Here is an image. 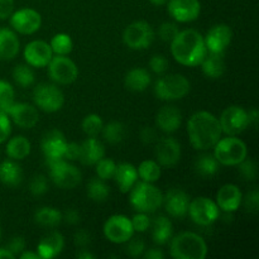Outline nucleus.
I'll use <instances>...</instances> for the list:
<instances>
[{"label": "nucleus", "instance_id": "nucleus-1", "mask_svg": "<svg viewBox=\"0 0 259 259\" xmlns=\"http://www.w3.org/2000/svg\"><path fill=\"white\" fill-rule=\"evenodd\" d=\"M187 134L191 146L199 151H207L222 138L219 119L209 111H197L187 121Z\"/></svg>", "mask_w": 259, "mask_h": 259}, {"label": "nucleus", "instance_id": "nucleus-2", "mask_svg": "<svg viewBox=\"0 0 259 259\" xmlns=\"http://www.w3.org/2000/svg\"><path fill=\"white\" fill-rule=\"evenodd\" d=\"M171 53L181 65L189 67L199 66L207 53L204 37L195 29L180 30L171 42Z\"/></svg>", "mask_w": 259, "mask_h": 259}, {"label": "nucleus", "instance_id": "nucleus-3", "mask_svg": "<svg viewBox=\"0 0 259 259\" xmlns=\"http://www.w3.org/2000/svg\"><path fill=\"white\" fill-rule=\"evenodd\" d=\"M169 252L175 259H205L207 245L196 233L184 232L171 238Z\"/></svg>", "mask_w": 259, "mask_h": 259}, {"label": "nucleus", "instance_id": "nucleus-4", "mask_svg": "<svg viewBox=\"0 0 259 259\" xmlns=\"http://www.w3.org/2000/svg\"><path fill=\"white\" fill-rule=\"evenodd\" d=\"M129 192H131L129 196L131 205L138 212L152 214L162 206L163 194L151 182L137 181Z\"/></svg>", "mask_w": 259, "mask_h": 259}, {"label": "nucleus", "instance_id": "nucleus-5", "mask_svg": "<svg viewBox=\"0 0 259 259\" xmlns=\"http://www.w3.org/2000/svg\"><path fill=\"white\" fill-rule=\"evenodd\" d=\"M190 81L180 73L164 75L154 83V94L163 101L181 100L190 93Z\"/></svg>", "mask_w": 259, "mask_h": 259}, {"label": "nucleus", "instance_id": "nucleus-6", "mask_svg": "<svg viewBox=\"0 0 259 259\" xmlns=\"http://www.w3.org/2000/svg\"><path fill=\"white\" fill-rule=\"evenodd\" d=\"M214 157L220 164L224 166H238L247 158L248 149L244 142L233 136L220 138L214 147Z\"/></svg>", "mask_w": 259, "mask_h": 259}, {"label": "nucleus", "instance_id": "nucleus-7", "mask_svg": "<svg viewBox=\"0 0 259 259\" xmlns=\"http://www.w3.org/2000/svg\"><path fill=\"white\" fill-rule=\"evenodd\" d=\"M154 39V30L149 23L137 20L124 29L123 42L128 48L134 51L147 50Z\"/></svg>", "mask_w": 259, "mask_h": 259}, {"label": "nucleus", "instance_id": "nucleus-8", "mask_svg": "<svg viewBox=\"0 0 259 259\" xmlns=\"http://www.w3.org/2000/svg\"><path fill=\"white\" fill-rule=\"evenodd\" d=\"M33 101L35 106L46 113H56L65 104L63 93L53 83H38L33 90Z\"/></svg>", "mask_w": 259, "mask_h": 259}, {"label": "nucleus", "instance_id": "nucleus-9", "mask_svg": "<svg viewBox=\"0 0 259 259\" xmlns=\"http://www.w3.org/2000/svg\"><path fill=\"white\" fill-rule=\"evenodd\" d=\"M47 164L50 167V176L53 184L60 189H73L82 180L80 169L65 159L47 162Z\"/></svg>", "mask_w": 259, "mask_h": 259}, {"label": "nucleus", "instance_id": "nucleus-10", "mask_svg": "<svg viewBox=\"0 0 259 259\" xmlns=\"http://www.w3.org/2000/svg\"><path fill=\"white\" fill-rule=\"evenodd\" d=\"M192 222L200 227H210L220 217V209L217 202L209 197L200 196L190 201L189 212Z\"/></svg>", "mask_w": 259, "mask_h": 259}, {"label": "nucleus", "instance_id": "nucleus-11", "mask_svg": "<svg viewBox=\"0 0 259 259\" xmlns=\"http://www.w3.org/2000/svg\"><path fill=\"white\" fill-rule=\"evenodd\" d=\"M47 66L50 78L58 85H70L78 76L77 66L67 56L53 55Z\"/></svg>", "mask_w": 259, "mask_h": 259}, {"label": "nucleus", "instance_id": "nucleus-12", "mask_svg": "<svg viewBox=\"0 0 259 259\" xmlns=\"http://www.w3.org/2000/svg\"><path fill=\"white\" fill-rule=\"evenodd\" d=\"M219 123L223 133L233 137L244 132L248 125H250L248 111L238 105H232L225 109L219 118Z\"/></svg>", "mask_w": 259, "mask_h": 259}, {"label": "nucleus", "instance_id": "nucleus-13", "mask_svg": "<svg viewBox=\"0 0 259 259\" xmlns=\"http://www.w3.org/2000/svg\"><path fill=\"white\" fill-rule=\"evenodd\" d=\"M103 232L106 239L114 244H124L134 234L131 219H128L125 215L120 214L109 218L104 224Z\"/></svg>", "mask_w": 259, "mask_h": 259}, {"label": "nucleus", "instance_id": "nucleus-14", "mask_svg": "<svg viewBox=\"0 0 259 259\" xmlns=\"http://www.w3.org/2000/svg\"><path fill=\"white\" fill-rule=\"evenodd\" d=\"M9 18L13 29L20 34H33L39 29L42 24L40 14L32 8H23L17 12H13Z\"/></svg>", "mask_w": 259, "mask_h": 259}, {"label": "nucleus", "instance_id": "nucleus-15", "mask_svg": "<svg viewBox=\"0 0 259 259\" xmlns=\"http://www.w3.org/2000/svg\"><path fill=\"white\" fill-rule=\"evenodd\" d=\"M154 156L159 166L167 167V168L176 166L181 158V144L172 137H163L161 139H157Z\"/></svg>", "mask_w": 259, "mask_h": 259}, {"label": "nucleus", "instance_id": "nucleus-16", "mask_svg": "<svg viewBox=\"0 0 259 259\" xmlns=\"http://www.w3.org/2000/svg\"><path fill=\"white\" fill-rule=\"evenodd\" d=\"M167 12L179 23L194 22L201 13L200 0H168Z\"/></svg>", "mask_w": 259, "mask_h": 259}, {"label": "nucleus", "instance_id": "nucleus-17", "mask_svg": "<svg viewBox=\"0 0 259 259\" xmlns=\"http://www.w3.org/2000/svg\"><path fill=\"white\" fill-rule=\"evenodd\" d=\"M66 144H67V141L62 132L58 129L48 131L40 141V148H42L46 162L63 159Z\"/></svg>", "mask_w": 259, "mask_h": 259}, {"label": "nucleus", "instance_id": "nucleus-18", "mask_svg": "<svg viewBox=\"0 0 259 259\" xmlns=\"http://www.w3.org/2000/svg\"><path fill=\"white\" fill-rule=\"evenodd\" d=\"M23 55H24V60L28 65L37 68L46 67L53 57L50 43L45 42V40L29 42L25 46Z\"/></svg>", "mask_w": 259, "mask_h": 259}, {"label": "nucleus", "instance_id": "nucleus-19", "mask_svg": "<svg viewBox=\"0 0 259 259\" xmlns=\"http://www.w3.org/2000/svg\"><path fill=\"white\" fill-rule=\"evenodd\" d=\"M233 38V32L229 25L217 24L210 28L209 32L204 37L205 47L207 52L224 53Z\"/></svg>", "mask_w": 259, "mask_h": 259}, {"label": "nucleus", "instance_id": "nucleus-20", "mask_svg": "<svg viewBox=\"0 0 259 259\" xmlns=\"http://www.w3.org/2000/svg\"><path fill=\"white\" fill-rule=\"evenodd\" d=\"M190 197L184 190L171 189L163 195L162 205L166 209L167 214L172 218H185L189 212Z\"/></svg>", "mask_w": 259, "mask_h": 259}, {"label": "nucleus", "instance_id": "nucleus-21", "mask_svg": "<svg viewBox=\"0 0 259 259\" xmlns=\"http://www.w3.org/2000/svg\"><path fill=\"white\" fill-rule=\"evenodd\" d=\"M8 115L12 118L14 124L23 129H30L39 120V114L35 106L27 103H14Z\"/></svg>", "mask_w": 259, "mask_h": 259}, {"label": "nucleus", "instance_id": "nucleus-22", "mask_svg": "<svg viewBox=\"0 0 259 259\" xmlns=\"http://www.w3.org/2000/svg\"><path fill=\"white\" fill-rule=\"evenodd\" d=\"M182 123V114L179 108L174 105H164L156 115V125L163 133L171 134L179 131Z\"/></svg>", "mask_w": 259, "mask_h": 259}, {"label": "nucleus", "instance_id": "nucleus-23", "mask_svg": "<svg viewBox=\"0 0 259 259\" xmlns=\"http://www.w3.org/2000/svg\"><path fill=\"white\" fill-rule=\"evenodd\" d=\"M243 195L237 185L227 184L220 187L217 194V205L220 210L227 212H234L242 205Z\"/></svg>", "mask_w": 259, "mask_h": 259}, {"label": "nucleus", "instance_id": "nucleus-24", "mask_svg": "<svg viewBox=\"0 0 259 259\" xmlns=\"http://www.w3.org/2000/svg\"><path fill=\"white\" fill-rule=\"evenodd\" d=\"M105 157V147L96 137H90L80 144L78 161L85 166H94Z\"/></svg>", "mask_w": 259, "mask_h": 259}, {"label": "nucleus", "instance_id": "nucleus-25", "mask_svg": "<svg viewBox=\"0 0 259 259\" xmlns=\"http://www.w3.org/2000/svg\"><path fill=\"white\" fill-rule=\"evenodd\" d=\"M65 247V238L61 233L51 232L42 238L37 247V253L39 258L51 259L60 254Z\"/></svg>", "mask_w": 259, "mask_h": 259}, {"label": "nucleus", "instance_id": "nucleus-26", "mask_svg": "<svg viewBox=\"0 0 259 259\" xmlns=\"http://www.w3.org/2000/svg\"><path fill=\"white\" fill-rule=\"evenodd\" d=\"M113 179L115 180L119 190L123 194H126V192L131 191L132 187L138 181V171L132 163L123 162V163H119L116 166Z\"/></svg>", "mask_w": 259, "mask_h": 259}, {"label": "nucleus", "instance_id": "nucleus-27", "mask_svg": "<svg viewBox=\"0 0 259 259\" xmlns=\"http://www.w3.org/2000/svg\"><path fill=\"white\" fill-rule=\"evenodd\" d=\"M20 43L14 30L0 28V60H13L19 52Z\"/></svg>", "mask_w": 259, "mask_h": 259}, {"label": "nucleus", "instance_id": "nucleus-28", "mask_svg": "<svg viewBox=\"0 0 259 259\" xmlns=\"http://www.w3.org/2000/svg\"><path fill=\"white\" fill-rule=\"evenodd\" d=\"M200 65H201L204 75L210 78L222 77L225 72V68H227L224 60V53H206Z\"/></svg>", "mask_w": 259, "mask_h": 259}, {"label": "nucleus", "instance_id": "nucleus-29", "mask_svg": "<svg viewBox=\"0 0 259 259\" xmlns=\"http://www.w3.org/2000/svg\"><path fill=\"white\" fill-rule=\"evenodd\" d=\"M151 73L148 70L141 67L132 68L124 77V85L128 90L134 93H142L151 85Z\"/></svg>", "mask_w": 259, "mask_h": 259}, {"label": "nucleus", "instance_id": "nucleus-30", "mask_svg": "<svg viewBox=\"0 0 259 259\" xmlns=\"http://www.w3.org/2000/svg\"><path fill=\"white\" fill-rule=\"evenodd\" d=\"M0 181L10 187L19 186L23 181L22 167L14 159H5L0 163Z\"/></svg>", "mask_w": 259, "mask_h": 259}, {"label": "nucleus", "instance_id": "nucleus-31", "mask_svg": "<svg viewBox=\"0 0 259 259\" xmlns=\"http://www.w3.org/2000/svg\"><path fill=\"white\" fill-rule=\"evenodd\" d=\"M152 227V238L153 242L158 245H164L171 240L174 228L172 223L168 218L166 217H157L154 218L153 222L151 223Z\"/></svg>", "mask_w": 259, "mask_h": 259}, {"label": "nucleus", "instance_id": "nucleus-32", "mask_svg": "<svg viewBox=\"0 0 259 259\" xmlns=\"http://www.w3.org/2000/svg\"><path fill=\"white\" fill-rule=\"evenodd\" d=\"M8 157L14 161H22L30 153V142L25 137L17 136L9 139L5 148Z\"/></svg>", "mask_w": 259, "mask_h": 259}, {"label": "nucleus", "instance_id": "nucleus-33", "mask_svg": "<svg viewBox=\"0 0 259 259\" xmlns=\"http://www.w3.org/2000/svg\"><path fill=\"white\" fill-rule=\"evenodd\" d=\"M34 220L40 227L56 228L62 222V214L57 209H55V207L45 206L35 211Z\"/></svg>", "mask_w": 259, "mask_h": 259}, {"label": "nucleus", "instance_id": "nucleus-34", "mask_svg": "<svg viewBox=\"0 0 259 259\" xmlns=\"http://www.w3.org/2000/svg\"><path fill=\"white\" fill-rule=\"evenodd\" d=\"M219 162L215 158L214 154L205 153L197 157L195 161V171L201 177H211L219 171Z\"/></svg>", "mask_w": 259, "mask_h": 259}, {"label": "nucleus", "instance_id": "nucleus-35", "mask_svg": "<svg viewBox=\"0 0 259 259\" xmlns=\"http://www.w3.org/2000/svg\"><path fill=\"white\" fill-rule=\"evenodd\" d=\"M110 195V189L104 180L91 179L88 184V196L94 202H104Z\"/></svg>", "mask_w": 259, "mask_h": 259}, {"label": "nucleus", "instance_id": "nucleus-36", "mask_svg": "<svg viewBox=\"0 0 259 259\" xmlns=\"http://www.w3.org/2000/svg\"><path fill=\"white\" fill-rule=\"evenodd\" d=\"M101 134L109 144H118L125 137V126L120 121H110L103 126Z\"/></svg>", "mask_w": 259, "mask_h": 259}, {"label": "nucleus", "instance_id": "nucleus-37", "mask_svg": "<svg viewBox=\"0 0 259 259\" xmlns=\"http://www.w3.org/2000/svg\"><path fill=\"white\" fill-rule=\"evenodd\" d=\"M138 177L142 179L144 182H153L158 181L161 177V166L157 163V161H152V159H147L143 161L138 167Z\"/></svg>", "mask_w": 259, "mask_h": 259}, {"label": "nucleus", "instance_id": "nucleus-38", "mask_svg": "<svg viewBox=\"0 0 259 259\" xmlns=\"http://www.w3.org/2000/svg\"><path fill=\"white\" fill-rule=\"evenodd\" d=\"M13 78L22 88H29L35 81L34 71L32 70V66H29L28 63L27 65L20 63V65L15 66L13 70Z\"/></svg>", "mask_w": 259, "mask_h": 259}, {"label": "nucleus", "instance_id": "nucleus-39", "mask_svg": "<svg viewBox=\"0 0 259 259\" xmlns=\"http://www.w3.org/2000/svg\"><path fill=\"white\" fill-rule=\"evenodd\" d=\"M50 46L53 55L67 56L72 51L73 42L68 34H66V33H58V34L53 35L50 42Z\"/></svg>", "mask_w": 259, "mask_h": 259}, {"label": "nucleus", "instance_id": "nucleus-40", "mask_svg": "<svg viewBox=\"0 0 259 259\" xmlns=\"http://www.w3.org/2000/svg\"><path fill=\"white\" fill-rule=\"evenodd\" d=\"M103 126V119L98 114H89L83 118L82 123H81L82 132L89 137H98L101 133Z\"/></svg>", "mask_w": 259, "mask_h": 259}, {"label": "nucleus", "instance_id": "nucleus-41", "mask_svg": "<svg viewBox=\"0 0 259 259\" xmlns=\"http://www.w3.org/2000/svg\"><path fill=\"white\" fill-rule=\"evenodd\" d=\"M15 98V93L13 86L8 81L0 80V111L7 113L10 110Z\"/></svg>", "mask_w": 259, "mask_h": 259}, {"label": "nucleus", "instance_id": "nucleus-42", "mask_svg": "<svg viewBox=\"0 0 259 259\" xmlns=\"http://www.w3.org/2000/svg\"><path fill=\"white\" fill-rule=\"evenodd\" d=\"M95 166H96V175H98L99 179L104 180V181L113 179L114 172H115V168H116V163L113 161V159L103 157V158H101Z\"/></svg>", "mask_w": 259, "mask_h": 259}, {"label": "nucleus", "instance_id": "nucleus-43", "mask_svg": "<svg viewBox=\"0 0 259 259\" xmlns=\"http://www.w3.org/2000/svg\"><path fill=\"white\" fill-rule=\"evenodd\" d=\"M29 191L33 196H43L48 191V181L45 175H35L29 184Z\"/></svg>", "mask_w": 259, "mask_h": 259}, {"label": "nucleus", "instance_id": "nucleus-44", "mask_svg": "<svg viewBox=\"0 0 259 259\" xmlns=\"http://www.w3.org/2000/svg\"><path fill=\"white\" fill-rule=\"evenodd\" d=\"M238 166H239L240 175H242V177L245 181H254L257 179V164H255V162L253 159L244 158Z\"/></svg>", "mask_w": 259, "mask_h": 259}, {"label": "nucleus", "instance_id": "nucleus-45", "mask_svg": "<svg viewBox=\"0 0 259 259\" xmlns=\"http://www.w3.org/2000/svg\"><path fill=\"white\" fill-rule=\"evenodd\" d=\"M179 25L174 22H164L158 28V35L163 42L171 43L175 39V37L179 34Z\"/></svg>", "mask_w": 259, "mask_h": 259}, {"label": "nucleus", "instance_id": "nucleus-46", "mask_svg": "<svg viewBox=\"0 0 259 259\" xmlns=\"http://www.w3.org/2000/svg\"><path fill=\"white\" fill-rule=\"evenodd\" d=\"M125 245V253L128 255L133 258H138L141 255H143L144 250H146V244H144L143 240L141 238H131L126 243H124Z\"/></svg>", "mask_w": 259, "mask_h": 259}, {"label": "nucleus", "instance_id": "nucleus-47", "mask_svg": "<svg viewBox=\"0 0 259 259\" xmlns=\"http://www.w3.org/2000/svg\"><path fill=\"white\" fill-rule=\"evenodd\" d=\"M243 205H244L245 210L250 214H257L259 209V192L257 189L252 190L245 195V197L242 199Z\"/></svg>", "mask_w": 259, "mask_h": 259}, {"label": "nucleus", "instance_id": "nucleus-48", "mask_svg": "<svg viewBox=\"0 0 259 259\" xmlns=\"http://www.w3.org/2000/svg\"><path fill=\"white\" fill-rule=\"evenodd\" d=\"M149 68L156 75H163L168 70V61L163 55H154L149 61Z\"/></svg>", "mask_w": 259, "mask_h": 259}, {"label": "nucleus", "instance_id": "nucleus-49", "mask_svg": "<svg viewBox=\"0 0 259 259\" xmlns=\"http://www.w3.org/2000/svg\"><path fill=\"white\" fill-rule=\"evenodd\" d=\"M131 222L132 225H133L134 232L144 233L151 227V219H149L148 214H146V212H138L137 215H134Z\"/></svg>", "mask_w": 259, "mask_h": 259}, {"label": "nucleus", "instance_id": "nucleus-50", "mask_svg": "<svg viewBox=\"0 0 259 259\" xmlns=\"http://www.w3.org/2000/svg\"><path fill=\"white\" fill-rule=\"evenodd\" d=\"M12 132V124H10V119L7 113L0 111V144L4 143L10 136Z\"/></svg>", "mask_w": 259, "mask_h": 259}, {"label": "nucleus", "instance_id": "nucleus-51", "mask_svg": "<svg viewBox=\"0 0 259 259\" xmlns=\"http://www.w3.org/2000/svg\"><path fill=\"white\" fill-rule=\"evenodd\" d=\"M73 243H75L76 247L78 248H86L90 245L91 243V234L88 230H78L73 235Z\"/></svg>", "mask_w": 259, "mask_h": 259}, {"label": "nucleus", "instance_id": "nucleus-52", "mask_svg": "<svg viewBox=\"0 0 259 259\" xmlns=\"http://www.w3.org/2000/svg\"><path fill=\"white\" fill-rule=\"evenodd\" d=\"M8 249L17 257L23 250H25V239L23 237H14L8 243Z\"/></svg>", "mask_w": 259, "mask_h": 259}, {"label": "nucleus", "instance_id": "nucleus-53", "mask_svg": "<svg viewBox=\"0 0 259 259\" xmlns=\"http://www.w3.org/2000/svg\"><path fill=\"white\" fill-rule=\"evenodd\" d=\"M80 157V144L71 142V143L66 144L65 154H63V159L67 161H76Z\"/></svg>", "mask_w": 259, "mask_h": 259}, {"label": "nucleus", "instance_id": "nucleus-54", "mask_svg": "<svg viewBox=\"0 0 259 259\" xmlns=\"http://www.w3.org/2000/svg\"><path fill=\"white\" fill-rule=\"evenodd\" d=\"M141 141L143 144H152L153 142H157V131L153 126H144L141 131Z\"/></svg>", "mask_w": 259, "mask_h": 259}, {"label": "nucleus", "instance_id": "nucleus-55", "mask_svg": "<svg viewBox=\"0 0 259 259\" xmlns=\"http://www.w3.org/2000/svg\"><path fill=\"white\" fill-rule=\"evenodd\" d=\"M14 12V0H0V19H7Z\"/></svg>", "mask_w": 259, "mask_h": 259}, {"label": "nucleus", "instance_id": "nucleus-56", "mask_svg": "<svg viewBox=\"0 0 259 259\" xmlns=\"http://www.w3.org/2000/svg\"><path fill=\"white\" fill-rule=\"evenodd\" d=\"M62 219L65 220L67 224L76 225L80 223L81 217H80V212H78L76 209H68V210H66L65 214L62 215Z\"/></svg>", "mask_w": 259, "mask_h": 259}, {"label": "nucleus", "instance_id": "nucleus-57", "mask_svg": "<svg viewBox=\"0 0 259 259\" xmlns=\"http://www.w3.org/2000/svg\"><path fill=\"white\" fill-rule=\"evenodd\" d=\"M143 257L146 259H163L164 254L161 249L152 248V249L147 250V252L143 253Z\"/></svg>", "mask_w": 259, "mask_h": 259}, {"label": "nucleus", "instance_id": "nucleus-58", "mask_svg": "<svg viewBox=\"0 0 259 259\" xmlns=\"http://www.w3.org/2000/svg\"><path fill=\"white\" fill-rule=\"evenodd\" d=\"M248 116H249V123L253 124L254 126L258 125V110L257 109H252L248 111Z\"/></svg>", "mask_w": 259, "mask_h": 259}, {"label": "nucleus", "instance_id": "nucleus-59", "mask_svg": "<svg viewBox=\"0 0 259 259\" xmlns=\"http://www.w3.org/2000/svg\"><path fill=\"white\" fill-rule=\"evenodd\" d=\"M20 259H39V255H38L37 252H29V250H23L19 254Z\"/></svg>", "mask_w": 259, "mask_h": 259}, {"label": "nucleus", "instance_id": "nucleus-60", "mask_svg": "<svg viewBox=\"0 0 259 259\" xmlns=\"http://www.w3.org/2000/svg\"><path fill=\"white\" fill-rule=\"evenodd\" d=\"M76 257L80 259H93L94 254H91L86 248H82V249H80V252L76 253Z\"/></svg>", "mask_w": 259, "mask_h": 259}, {"label": "nucleus", "instance_id": "nucleus-61", "mask_svg": "<svg viewBox=\"0 0 259 259\" xmlns=\"http://www.w3.org/2000/svg\"><path fill=\"white\" fill-rule=\"evenodd\" d=\"M15 255L8 248H0V259H13Z\"/></svg>", "mask_w": 259, "mask_h": 259}, {"label": "nucleus", "instance_id": "nucleus-62", "mask_svg": "<svg viewBox=\"0 0 259 259\" xmlns=\"http://www.w3.org/2000/svg\"><path fill=\"white\" fill-rule=\"evenodd\" d=\"M149 2H151L153 5H156V7H162V5L167 4L168 0H149Z\"/></svg>", "mask_w": 259, "mask_h": 259}, {"label": "nucleus", "instance_id": "nucleus-63", "mask_svg": "<svg viewBox=\"0 0 259 259\" xmlns=\"http://www.w3.org/2000/svg\"><path fill=\"white\" fill-rule=\"evenodd\" d=\"M0 239H2V230H0Z\"/></svg>", "mask_w": 259, "mask_h": 259}]
</instances>
